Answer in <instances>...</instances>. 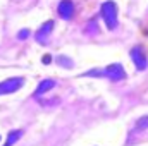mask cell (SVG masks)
<instances>
[{"label": "cell", "mask_w": 148, "mask_h": 146, "mask_svg": "<svg viewBox=\"0 0 148 146\" xmlns=\"http://www.w3.org/2000/svg\"><path fill=\"white\" fill-rule=\"evenodd\" d=\"M23 136V131H10L9 132V136H7V141H5V145L3 146H12L19 138Z\"/></svg>", "instance_id": "8"}, {"label": "cell", "mask_w": 148, "mask_h": 146, "mask_svg": "<svg viewBox=\"0 0 148 146\" xmlns=\"http://www.w3.org/2000/svg\"><path fill=\"white\" fill-rule=\"evenodd\" d=\"M102 17H103V23L107 26V29H115L117 24H119V19H117V5L112 2V0H107L102 3V10H100Z\"/></svg>", "instance_id": "1"}, {"label": "cell", "mask_w": 148, "mask_h": 146, "mask_svg": "<svg viewBox=\"0 0 148 146\" xmlns=\"http://www.w3.org/2000/svg\"><path fill=\"white\" fill-rule=\"evenodd\" d=\"M53 86H55V81H53V79H43V81L38 84L36 91H35V96H41V95H45V93L50 91Z\"/></svg>", "instance_id": "7"}, {"label": "cell", "mask_w": 148, "mask_h": 146, "mask_svg": "<svg viewBox=\"0 0 148 146\" xmlns=\"http://www.w3.org/2000/svg\"><path fill=\"white\" fill-rule=\"evenodd\" d=\"M57 64H59V65H62V67H67V69H71V67H73V60H71V59H67L66 55H59V57H57Z\"/></svg>", "instance_id": "9"}, {"label": "cell", "mask_w": 148, "mask_h": 146, "mask_svg": "<svg viewBox=\"0 0 148 146\" xmlns=\"http://www.w3.org/2000/svg\"><path fill=\"white\" fill-rule=\"evenodd\" d=\"M57 12L64 21H71L74 17V3L71 0H62L57 7Z\"/></svg>", "instance_id": "5"}, {"label": "cell", "mask_w": 148, "mask_h": 146, "mask_svg": "<svg viewBox=\"0 0 148 146\" xmlns=\"http://www.w3.org/2000/svg\"><path fill=\"white\" fill-rule=\"evenodd\" d=\"M84 76H97V77H102V76H103V71H100V69H91V71H88Z\"/></svg>", "instance_id": "11"}, {"label": "cell", "mask_w": 148, "mask_h": 146, "mask_svg": "<svg viewBox=\"0 0 148 146\" xmlns=\"http://www.w3.org/2000/svg\"><path fill=\"white\" fill-rule=\"evenodd\" d=\"M53 21H47L45 24H41V28L36 31V41L38 43H41V45H45L47 41H48V36H50V33H52V29H53Z\"/></svg>", "instance_id": "6"}, {"label": "cell", "mask_w": 148, "mask_h": 146, "mask_svg": "<svg viewBox=\"0 0 148 146\" xmlns=\"http://www.w3.org/2000/svg\"><path fill=\"white\" fill-rule=\"evenodd\" d=\"M28 36H29V29H21V31L17 33V38H19V40H26Z\"/></svg>", "instance_id": "12"}, {"label": "cell", "mask_w": 148, "mask_h": 146, "mask_svg": "<svg viewBox=\"0 0 148 146\" xmlns=\"http://www.w3.org/2000/svg\"><path fill=\"white\" fill-rule=\"evenodd\" d=\"M50 62H52V57L50 55H45L43 57V64H50Z\"/></svg>", "instance_id": "13"}, {"label": "cell", "mask_w": 148, "mask_h": 146, "mask_svg": "<svg viewBox=\"0 0 148 146\" xmlns=\"http://www.w3.org/2000/svg\"><path fill=\"white\" fill-rule=\"evenodd\" d=\"M103 76H107L110 81H122L127 77V74L124 71V67L121 64H110L103 69Z\"/></svg>", "instance_id": "4"}, {"label": "cell", "mask_w": 148, "mask_h": 146, "mask_svg": "<svg viewBox=\"0 0 148 146\" xmlns=\"http://www.w3.org/2000/svg\"><path fill=\"white\" fill-rule=\"evenodd\" d=\"M147 127H148V115H145L136 122V129H147Z\"/></svg>", "instance_id": "10"}, {"label": "cell", "mask_w": 148, "mask_h": 146, "mask_svg": "<svg viewBox=\"0 0 148 146\" xmlns=\"http://www.w3.org/2000/svg\"><path fill=\"white\" fill-rule=\"evenodd\" d=\"M129 55H131V60L134 62V65H136L138 71H145V69H147L148 59H147V55H145V52L141 50V46H134V48H131Z\"/></svg>", "instance_id": "3"}, {"label": "cell", "mask_w": 148, "mask_h": 146, "mask_svg": "<svg viewBox=\"0 0 148 146\" xmlns=\"http://www.w3.org/2000/svg\"><path fill=\"white\" fill-rule=\"evenodd\" d=\"M24 84V79L23 77H9L5 81L0 83V95H10V93H16L17 89H21Z\"/></svg>", "instance_id": "2"}]
</instances>
